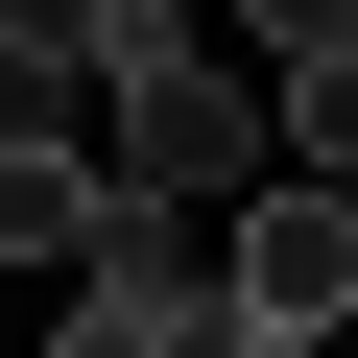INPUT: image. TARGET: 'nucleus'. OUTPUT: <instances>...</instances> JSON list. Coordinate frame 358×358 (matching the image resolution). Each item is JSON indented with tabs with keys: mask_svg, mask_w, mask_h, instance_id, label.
Instances as JSON below:
<instances>
[{
	"mask_svg": "<svg viewBox=\"0 0 358 358\" xmlns=\"http://www.w3.org/2000/svg\"><path fill=\"white\" fill-rule=\"evenodd\" d=\"M263 120H287V96H239L215 48L143 72V96H120V192H143V215H215V192H239V215H263Z\"/></svg>",
	"mask_w": 358,
	"mask_h": 358,
	"instance_id": "obj_1",
	"label": "nucleus"
},
{
	"mask_svg": "<svg viewBox=\"0 0 358 358\" xmlns=\"http://www.w3.org/2000/svg\"><path fill=\"white\" fill-rule=\"evenodd\" d=\"M239 334H334V358H358V192L287 167V192L239 215Z\"/></svg>",
	"mask_w": 358,
	"mask_h": 358,
	"instance_id": "obj_2",
	"label": "nucleus"
},
{
	"mask_svg": "<svg viewBox=\"0 0 358 358\" xmlns=\"http://www.w3.org/2000/svg\"><path fill=\"white\" fill-rule=\"evenodd\" d=\"M263 72H287V167H310V192H358V0L263 24Z\"/></svg>",
	"mask_w": 358,
	"mask_h": 358,
	"instance_id": "obj_3",
	"label": "nucleus"
},
{
	"mask_svg": "<svg viewBox=\"0 0 358 358\" xmlns=\"http://www.w3.org/2000/svg\"><path fill=\"white\" fill-rule=\"evenodd\" d=\"M239 334V287H72L48 310V358H215Z\"/></svg>",
	"mask_w": 358,
	"mask_h": 358,
	"instance_id": "obj_4",
	"label": "nucleus"
},
{
	"mask_svg": "<svg viewBox=\"0 0 358 358\" xmlns=\"http://www.w3.org/2000/svg\"><path fill=\"white\" fill-rule=\"evenodd\" d=\"M72 120H120L96 96V24H24V0H0V143H72Z\"/></svg>",
	"mask_w": 358,
	"mask_h": 358,
	"instance_id": "obj_5",
	"label": "nucleus"
},
{
	"mask_svg": "<svg viewBox=\"0 0 358 358\" xmlns=\"http://www.w3.org/2000/svg\"><path fill=\"white\" fill-rule=\"evenodd\" d=\"M215 358H334V334H215Z\"/></svg>",
	"mask_w": 358,
	"mask_h": 358,
	"instance_id": "obj_6",
	"label": "nucleus"
}]
</instances>
